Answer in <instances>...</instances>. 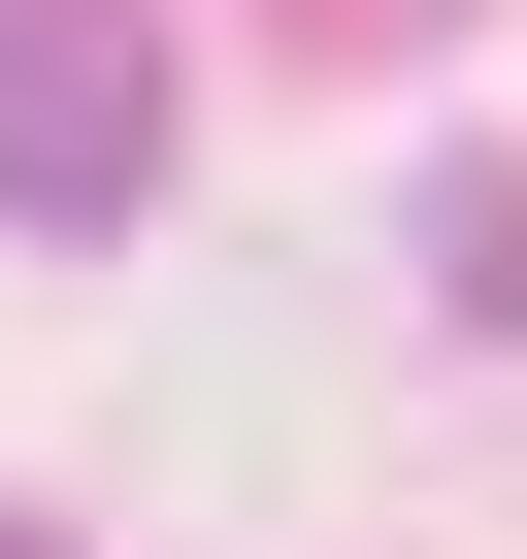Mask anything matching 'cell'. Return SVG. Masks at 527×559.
Masks as SVG:
<instances>
[{
	"instance_id": "2",
	"label": "cell",
	"mask_w": 527,
	"mask_h": 559,
	"mask_svg": "<svg viewBox=\"0 0 527 559\" xmlns=\"http://www.w3.org/2000/svg\"><path fill=\"white\" fill-rule=\"evenodd\" d=\"M429 263H461V297H494V330H527V198H494V165H461V198H429Z\"/></svg>"
},
{
	"instance_id": "3",
	"label": "cell",
	"mask_w": 527,
	"mask_h": 559,
	"mask_svg": "<svg viewBox=\"0 0 527 559\" xmlns=\"http://www.w3.org/2000/svg\"><path fill=\"white\" fill-rule=\"evenodd\" d=\"M0 559H67V526H0Z\"/></svg>"
},
{
	"instance_id": "1",
	"label": "cell",
	"mask_w": 527,
	"mask_h": 559,
	"mask_svg": "<svg viewBox=\"0 0 527 559\" xmlns=\"http://www.w3.org/2000/svg\"><path fill=\"white\" fill-rule=\"evenodd\" d=\"M0 198H132V34H99V0H34V34H0Z\"/></svg>"
}]
</instances>
